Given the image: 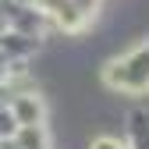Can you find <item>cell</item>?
<instances>
[{
    "mask_svg": "<svg viewBox=\"0 0 149 149\" xmlns=\"http://www.w3.org/2000/svg\"><path fill=\"white\" fill-rule=\"evenodd\" d=\"M107 82L114 89H128V92L149 89V39L142 46H135V50H128V53H121V57L110 61Z\"/></svg>",
    "mask_w": 149,
    "mask_h": 149,
    "instance_id": "6da1fadb",
    "label": "cell"
}]
</instances>
